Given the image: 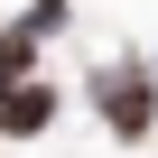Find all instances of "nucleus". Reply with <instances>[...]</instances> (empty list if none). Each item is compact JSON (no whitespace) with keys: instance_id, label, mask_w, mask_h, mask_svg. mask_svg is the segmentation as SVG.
Instances as JSON below:
<instances>
[{"instance_id":"f257e3e1","label":"nucleus","mask_w":158,"mask_h":158,"mask_svg":"<svg viewBox=\"0 0 158 158\" xmlns=\"http://www.w3.org/2000/svg\"><path fill=\"white\" fill-rule=\"evenodd\" d=\"M93 112L112 121V139H149L158 130V74L149 65H93Z\"/></svg>"},{"instance_id":"20e7f679","label":"nucleus","mask_w":158,"mask_h":158,"mask_svg":"<svg viewBox=\"0 0 158 158\" xmlns=\"http://www.w3.org/2000/svg\"><path fill=\"white\" fill-rule=\"evenodd\" d=\"M65 19H74V10H65V0H28V10H19V28H28V37H56Z\"/></svg>"},{"instance_id":"39448f33","label":"nucleus","mask_w":158,"mask_h":158,"mask_svg":"<svg viewBox=\"0 0 158 158\" xmlns=\"http://www.w3.org/2000/svg\"><path fill=\"white\" fill-rule=\"evenodd\" d=\"M149 74H158V56H149Z\"/></svg>"},{"instance_id":"f03ea898","label":"nucleus","mask_w":158,"mask_h":158,"mask_svg":"<svg viewBox=\"0 0 158 158\" xmlns=\"http://www.w3.org/2000/svg\"><path fill=\"white\" fill-rule=\"evenodd\" d=\"M37 130H56V74L0 93V139H37Z\"/></svg>"},{"instance_id":"7ed1b4c3","label":"nucleus","mask_w":158,"mask_h":158,"mask_svg":"<svg viewBox=\"0 0 158 158\" xmlns=\"http://www.w3.org/2000/svg\"><path fill=\"white\" fill-rule=\"evenodd\" d=\"M19 84H37V37L0 28V93H19Z\"/></svg>"}]
</instances>
